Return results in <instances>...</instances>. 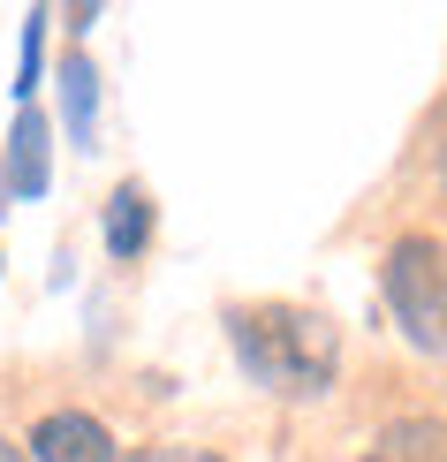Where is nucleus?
Wrapping results in <instances>:
<instances>
[{
  "instance_id": "obj_1",
  "label": "nucleus",
  "mask_w": 447,
  "mask_h": 462,
  "mask_svg": "<svg viewBox=\"0 0 447 462\" xmlns=\"http://www.w3.org/2000/svg\"><path fill=\"white\" fill-rule=\"evenodd\" d=\"M228 341H236V364L258 387H274L288 402H311L334 387L341 372V334L326 311H303V303H258V311H228Z\"/></svg>"
},
{
  "instance_id": "obj_2",
  "label": "nucleus",
  "mask_w": 447,
  "mask_h": 462,
  "mask_svg": "<svg viewBox=\"0 0 447 462\" xmlns=\"http://www.w3.org/2000/svg\"><path fill=\"white\" fill-rule=\"evenodd\" d=\"M379 288H386V311H395V326L410 334V349L447 356V243L402 236L395 250H386Z\"/></svg>"
},
{
  "instance_id": "obj_3",
  "label": "nucleus",
  "mask_w": 447,
  "mask_h": 462,
  "mask_svg": "<svg viewBox=\"0 0 447 462\" xmlns=\"http://www.w3.org/2000/svg\"><path fill=\"white\" fill-rule=\"evenodd\" d=\"M31 462H114V432L91 410H53L31 425Z\"/></svg>"
},
{
  "instance_id": "obj_4",
  "label": "nucleus",
  "mask_w": 447,
  "mask_h": 462,
  "mask_svg": "<svg viewBox=\"0 0 447 462\" xmlns=\"http://www.w3.org/2000/svg\"><path fill=\"white\" fill-rule=\"evenodd\" d=\"M8 189L15 198H46V114H15L8 129Z\"/></svg>"
},
{
  "instance_id": "obj_5",
  "label": "nucleus",
  "mask_w": 447,
  "mask_h": 462,
  "mask_svg": "<svg viewBox=\"0 0 447 462\" xmlns=\"http://www.w3.org/2000/svg\"><path fill=\"white\" fill-rule=\"evenodd\" d=\"M364 462H447V425L440 417H395Z\"/></svg>"
},
{
  "instance_id": "obj_6",
  "label": "nucleus",
  "mask_w": 447,
  "mask_h": 462,
  "mask_svg": "<svg viewBox=\"0 0 447 462\" xmlns=\"http://www.w3.org/2000/svg\"><path fill=\"white\" fill-rule=\"evenodd\" d=\"M144 243H152V198L137 182H122L107 198V250H114V258H137Z\"/></svg>"
},
{
  "instance_id": "obj_7",
  "label": "nucleus",
  "mask_w": 447,
  "mask_h": 462,
  "mask_svg": "<svg viewBox=\"0 0 447 462\" xmlns=\"http://www.w3.org/2000/svg\"><path fill=\"white\" fill-rule=\"evenodd\" d=\"M61 99H69V144L91 152V129H99V76H91L84 53H69V69H61Z\"/></svg>"
},
{
  "instance_id": "obj_8",
  "label": "nucleus",
  "mask_w": 447,
  "mask_h": 462,
  "mask_svg": "<svg viewBox=\"0 0 447 462\" xmlns=\"http://www.w3.org/2000/svg\"><path fill=\"white\" fill-rule=\"evenodd\" d=\"M38 46H46V15H31V23H23V76H15V91H31V76H38Z\"/></svg>"
},
{
  "instance_id": "obj_9",
  "label": "nucleus",
  "mask_w": 447,
  "mask_h": 462,
  "mask_svg": "<svg viewBox=\"0 0 447 462\" xmlns=\"http://www.w3.org/2000/svg\"><path fill=\"white\" fill-rule=\"evenodd\" d=\"M129 462H220L212 448H137Z\"/></svg>"
},
{
  "instance_id": "obj_10",
  "label": "nucleus",
  "mask_w": 447,
  "mask_h": 462,
  "mask_svg": "<svg viewBox=\"0 0 447 462\" xmlns=\"http://www.w3.org/2000/svg\"><path fill=\"white\" fill-rule=\"evenodd\" d=\"M0 462H23V455H15V448H8V439H0Z\"/></svg>"
}]
</instances>
